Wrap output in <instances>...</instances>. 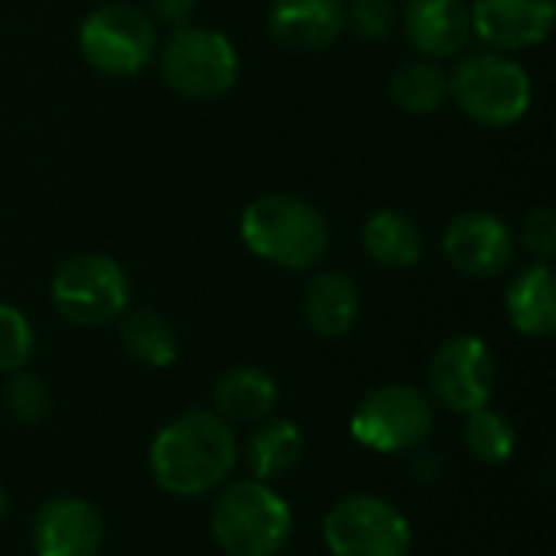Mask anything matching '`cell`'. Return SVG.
I'll return each instance as SVG.
<instances>
[{"mask_svg": "<svg viewBox=\"0 0 556 556\" xmlns=\"http://www.w3.org/2000/svg\"><path fill=\"white\" fill-rule=\"evenodd\" d=\"M472 36L495 52H521L541 46L556 20V0H472Z\"/></svg>", "mask_w": 556, "mask_h": 556, "instance_id": "4fadbf2b", "label": "cell"}, {"mask_svg": "<svg viewBox=\"0 0 556 556\" xmlns=\"http://www.w3.org/2000/svg\"><path fill=\"white\" fill-rule=\"evenodd\" d=\"M388 94L394 101V108H401L404 114H433L446 104L450 98V75L430 62V59H417V62H407L401 65L394 75H391V85H388Z\"/></svg>", "mask_w": 556, "mask_h": 556, "instance_id": "7402d4cb", "label": "cell"}, {"mask_svg": "<svg viewBox=\"0 0 556 556\" xmlns=\"http://www.w3.org/2000/svg\"><path fill=\"white\" fill-rule=\"evenodd\" d=\"M401 23L407 42L430 62L463 55L472 39L466 0H407Z\"/></svg>", "mask_w": 556, "mask_h": 556, "instance_id": "5bb4252c", "label": "cell"}, {"mask_svg": "<svg viewBox=\"0 0 556 556\" xmlns=\"http://www.w3.org/2000/svg\"><path fill=\"white\" fill-rule=\"evenodd\" d=\"M277 401H280V388L274 381V375L257 365H235L212 388L215 414L222 420H228L231 427L235 424L254 427V424L274 417Z\"/></svg>", "mask_w": 556, "mask_h": 556, "instance_id": "e0dca14e", "label": "cell"}, {"mask_svg": "<svg viewBox=\"0 0 556 556\" xmlns=\"http://www.w3.org/2000/svg\"><path fill=\"white\" fill-rule=\"evenodd\" d=\"M463 446L482 466H505V463L515 459L518 433H515V427H511V420L505 414H498L492 407H482V410L466 414Z\"/></svg>", "mask_w": 556, "mask_h": 556, "instance_id": "603a6c76", "label": "cell"}, {"mask_svg": "<svg viewBox=\"0 0 556 556\" xmlns=\"http://www.w3.org/2000/svg\"><path fill=\"white\" fill-rule=\"evenodd\" d=\"M323 541L329 556H410L414 531L391 498L355 492L326 511Z\"/></svg>", "mask_w": 556, "mask_h": 556, "instance_id": "ba28073f", "label": "cell"}, {"mask_svg": "<svg viewBox=\"0 0 556 556\" xmlns=\"http://www.w3.org/2000/svg\"><path fill=\"white\" fill-rule=\"evenodd\" d=\"M36 352V332L23 309L0 303V375L23 371Z\"/></svg>", "mask_w": 556, "mask_h": 556, "instance_id": "d4e9b609", "label": "cell"}, {"mask_svg": "<svg viewBox=\"0 0 556 556\" xmlns=\"http://www.w3.org/2000/svg\"><path fill=\"white\" fill-rule=\"evenodd\" d=\"M450 94L482 127H511L531 108V75L508 52H469L450 75Z\"/></svg>", "mask_w": 556, "mask_h": 556, "instance_id": "277c9868", "label": "cell"}, {"mask_svg": "<svg viewBox=\"0 0 556 556\" xmlns=\"http://www.w3.org/2000/svg\"><path fill=\"white\" fill-rule=\"evenodd\" d=\"M241 456L235 427L215 410L192 407L173 417L150 443L153 482L176 498H199L228 482Z\"/></svg>", "mask_w": 556, "mask_h": 556, "instance_id": "6da1fadb", "label": "cell"}, {"mask_svg": "<svg viewBox=\"0 0 556 556\" xmlns=\"http://www.w3.org/2000/svg\"><path fill=\"white\" fill-rule=\"evenodd\" d=\"M365 254L384 270H410L424 257V231L401 208L375 212L362 228Z\"/></svg>", "mask_w": 556, "mask_h": 556, "instance_id": "ffe728a7", "label": "cell"}, {"mask_svg": "<svg viewBox=\"0 0 556 556\" xmlns=\"http://www.w3.org/2000/svg\"><path fill=\"white\" fill-rule=\"evenodd\" d=\"M117 339L121 349L127 352L130 362L143 365V368H169L179 358V336L176 326L160 316L156 309H134L121 316L117 326Z\"/></svg>", "mask_w": 556, "mask_h": 556, "instance_id": "44dd1931", "label": "cell"}, {"mask_svg": "<svg viewBox=\"0 0 556 556\" xmlns=\"http://www.w3.org/2000/svg\"><path fill=\"white\" fill-rule=\"evenodd\" d=\"M7 511H10V498H7V492H3V485H0V525L7 521Z\"/></svg>", "mask_w": 556, "mask_h": 556, "instance_id": "f546056e", "label": "cell"}, {"mask_svg": "<svg viewBox=\"0 0 556 556\" xmlns=\"http://www.w3.org/2000/svg\"><path fill=\"white\" fill-rule=\"evenodd\" d=\"M49 296L65 323L78 329H101L127 313L130 280L111 254L81 251L55 267Z\"/></svg>", "mask_w": 556, "mask_h": 556, "instance_id": "5b68a950", "label": "cell"}, {"mask_svg": "<svg viewBox=\"0 0 556 556\" xmlns=\"http://www.w3.org/2000/svg\"><path fill=\"white\" fill-rule=\"evenodd\" d=\"M306 326L323 339H342L362 316V290L345 270H323L306 283L303 293Z\"/></svg>", "mask_w": 556, "mask_h": 556, "instance_id": "2e32d148", "label": "cell"}, {"mask_svg": "<svg viewBox=\"0 0 556 556\" xmlns=\"http://www.w3.org/2000/svg\"><path fill=\"white\" fill-rule=\"evenodd\" d=\"M407 469H410V476L420 482V485H433V482H440L443 479V472H446V459H443V453L440 450H433V446H417V450H410V459H407Z\"/></svg>", "mask_w": 556, "mask_h": 556, "instance_id": "83f0119b", "label": "cell"}, {"mask_svg": "<svg viewBox=\"0 0 556 556\" xmlns=\"http://www.w3.org/2000/svg\"><path fill=\"white\" fill-rule=\"evenodd\" d=\"M443 254L459 274L476 280H492L515 264L518 238L505 225V218L482 208H469L446 225Z\"/></svg>", "mask_w": 556, "mask_h": 556, "instance_id": "8fae6325", "label": "cell"}, {"mask_svg": "<svg viewBox=\"0 0 556 556\" xmlns=\"http://www.w3.org/2000/svg\"><path fill=\"white\" fill-rule=\"evenodd\" d=\"M267 29L290 52H323L345 33V0H274Z\"/></svg>", "mask_w": 556, "mask_h": 556, "instance_id": "9a60e30c", "label": "cell"}, {"mask_svg": "<svg viewBox=\"0 0 556 556\" xmlns=\"http://www.w3.org/2000/svg\"><path fill=\"white\" fill-rule=\"evenodd\" d=\"M78 49L98 75L130 78L156 59L160 36L143 7L108 0L81 20Z\"/></svg>", "mask_w": 556, "mask_h": 556, "instance_id": "8992f818", "label": "cell"}, {"mask_svg": "<svg viewBox=\"0 0 556 556\" xmlns=\"http://www.w3.org/2000/svg\"><path fill=\"white\" fill-rule=\"evenodd\" d=\"M505 313L518 336L525 339H551L556 332V277L551 264H531L521 270L508 293Z\"/></svg>", "mask_w": 556, "mask_h": 556, "instance_id": "ac0fdd59", "label": "cell"}, {"mask_svg": "<svg viewBox=\"0 0 556 556\" xmlns=\"http://www.w3.org/2000/svg\"><path fill=\"white\" fill-rule=\"evenodd\" d=\"M33 556H98L104 547L101 511L78 495H55L33 518Z\"/></svg>", "mask_w": 556, "mask_h": 556, "instance_id": "7c38bea8", "label": "cell"}, {"mask_svg": "<svg viewBox=\"0 0 556 556\" xmlns=\"http://www.w3.org/2000/svg\"><path fill=\"white\" fill-rule=\"evenodd\" d=\"M303 450H306V440H303L300 424L287 417H267L254 424V430L244 440V466L251 479L270 482V479L293 472L303 459Z\"/></svg>", "mask_w": 556, "mask_h": 556, "instance_id": "d6986e66", "label": "cell"}, {"mask_svg": "<svg viewBox=\"0 0 556 556\" xmlns=\"http://www.w3.org/2000/svg\"><path fill=\"white\" fill-rule=\"evenodd\" d=\"M290 502L261 479L225 482L208 511L212 541L225 556H280L293 538Z\"/></svg>", "mask_w": 556, "mask_h": 556, "instance_id": "7a4b0ae2", "label": "cell"}, {"mask_svg": "<svg viewBox=\"0 0 556 556\" xmlns=\"http://www.w3.org/2000/svg\"><path fill=\"white\" fill-rule=\"evenodd\" d=\"M244 248L283 270H309L329 251V225L323 212L290 192H267L241 215Z\"/></svg>", "mask_w": 556, "mask_h": 556, "instance_id": "3957f363", "label": "cell"}, {"mask_svg": "<svg viewBox=\"0 0 556 556\" xmlns=\"http://www.w3.org/2000/svg\"><path fill=\"white\" fill-rule=\"evenodd\" d=\"M433 401L420 388L394 381L368 391L358 401L349 430L358 446L394 456L424 446L433 433Z\"/></svg>", "mask_w": 556, "mask_h": 556, "instance_id": "9c48e42d", "label": "cell"}, {"mask_svg": "<svg viewBox=\"0 0 556 556\" xmlns=\"http://www.w3.org/2000/svg\"><path fill=\"white\" fill-rule=\"evenodd\" d=\"M166 88L189 101H212L238 81L235 42L208 26H173L169 39L156 49Z\"/></svg>", "mask_w": 556, "mask_h": 556, "instance_id": "52a82bcc", "label": "cell"}, {"mask_svg": "<svg viewBox=\"0 0 556 556\" xmlns=\"http://www.w3.org/2000/svg\"><path fill=\"white\" fill-rule=\"evenodd\" d=\"M518 238H521V248H525L538 264H551V257H554L556 251V215L547 205L534 208V212L525 218Z\"/></svg>", "mask_w": 556, "mask_h": 556, "instance_id": "4316f807", "label": "cell"}, {"mask_svg": "<svg viewBox=\"0 0 556 556\" xmlns=\"http://www.w3.org/2000/svg\"><path fill=\"white\" fill-rule=\"evenodd\" d=\"M3 407L16 424H39L49 417L52 410V391L46 388L42 378L29 375V371H13L3 384Z\"/></svg>", "mask_w": 556, "mask_h": 556, "instance_id": "cb8c5ba5", "label": "cell"}, {"mask_svg": "<svg viewBox=\"0 0 556 556\" xmlns=\"http://www.w3.org/2000/svg\"><path fill=\"white\" fill-rule=\"evenodd\" d=\"M495 384H498V365L492 349L479 336L446 339L433 352L427 368L430 401L463 417L489 407Z\"/></svg>", "mask_w": 556, "mask_h": 556, "instance_id": "30bf717a", "label": "cell"}, {"mask_svg": "<svg viewBox=\"0 0 556 556\" xmlns=\"http://www.w3.org/2000/svg\"><path fill=\"white\" fill-rule=\"evenodd\" d=\"M195 10V0H147V13L153 23L182 26Z\"/></svg>", "mask_w": 556, "mask_h": 556, "instance_id": "f1b7e54d", "label": "cell"}, {"mask_svg": "<svg viewBox=\"0 0 556 556\" xmlns=\"http://www.w3.org/2000/svg\"><path fill=\"white\" fill-rule=\"evenodd\" d=\"M397 3L394 0H349L345 3V26L362 39H384L397 26Z\"/></svg>", "mask_w": 556, "mask_h": 556, "instance_id": "484cf974", "label": "cell"}]
</instances>
